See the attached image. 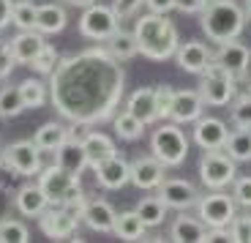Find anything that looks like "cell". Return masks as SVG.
Returning a JSON list of instances; mask_svg holds the SVG:
<instances>
[{
    "label": "cell",
    "mask_w": 251,
    "mask_h": 243,
    "mask_svg": "<svg viewBox=\"0 0 251 243\" xmlns=\"http://www.w3.org/2000/svg\"><path fill=\"white\" fill-rule=\"evenodd\" d=\"M126 90V69L104 47L60 57L50 74V99L57 115L74 126H99L118 115Z\"/></svg>",
    "instance_id": "1"
},
{
    "label": "cell",
    "mask_w": 251,
    "mask_h": 243,
    "mask_svg": "<svg viewBox=\"0 0 251 243\" xmlns=\"http://www.w3.org/2000/svg\"><path fill=\"white\" fill-rule=\"evenodd\" d=\"M134 38H137L139 55L153 63H164L175 57L177 47H180L177 27L172 19H167V14L148 11L145 17H139L137 27H134Z\"/></svg>",
    "instance_id": "2"
},
{
    "label": "cell",
    "mask_w": 251,
    "mask_h": 243,
    "mask_svg": "<svg viewBox=\"0 0 251 243\" xmlns=\"http://www.w3.org/2000/svg\"><path fill=\"white\" fill-rule=\"evenodd\" d=\"M200 25L205 36L213 44H226L232 38H240L246 30V8L238 0H216L210 6L202 8Z\"/></svg>",
    "instance_id": "3"
},
{
    "label": "cell",
    "mask_w": 251,
    "mask_h": 243,
    "mask_svg": "<svg viewBox=\"0 0 251 243\" xmlns=\"http://www.w3.org/2000/svg\"><path fill=\"white\" fill-rule=\"evenodd\" d=\"M188 137L180 129V123L167 120L151 134V153L164 164V167H180L188 156Z\"/></svg>",
    "instance_id": "4"
},
{
    "label": "cell",
    "mask_w": 251,
    "mask_h": 243,
    "mask_svg": "<svg viewBox=\"0 0 251 243\" xmlns=\"http://www.w3.org/2000/svg\"><path fill=\"white\" fill-rule=\"evenodd\" d=\"M38 186L47 194L50 205H66V202H71V200H76V197L85 194V189H82V183H79V175L66 172V169H60L57 164L44 167L38 172Z\"/></svg>",
    "instance_id": "5"
},
{
    "label": "cell",
    "mask_w": 251,
    "mask_h": 243,
    "mask_svg": "<svg viewBox=\"0 0 251 243\" xmlns=\"http://www.w3.org/2000/svg\"><path fill=\"white\" fill-rule=\"evenodd\" d=\"M238 164L226 156L224 150H205L200 159V181L207 191H219L235 183Z\"/></svg>",
    "instance_id": "6"
},
{
    "label": "cell",
    "mask_w": 251,
    "mask_h": 243,
    "mask_svg": "<svg viewBox=\"0 0 251 243\" xmlns=\"http://www.w3.org/2000/svg\"><path fill=\"white\" fill-rule=\"evenodd\" d=\"M235 82L238 80L213 60L200 80V93L205 99V104L207 107H229L235 99Z\"/></svg>",
    "instance_id": "7"
},
{
    "label": "cell",
    "mask_w": 251,
    "mask_h": 243,
    "mask_svg": "<svg viewBox=\"0 0 251 243\" xmlns=\"http://www.w3.org/2000/svg\"><path fill=\"white\" fill-rule=\"evenodd\" d=\"M197 216L205 227H229V221L238 216V202L232 194H224V189L202 194L197 200Z\"/></svg>",
    "instance_id": "8"
},
{
    "label": "cell",
    "mask_w": 251,
    "mask_h": 243,
    "mask_svg": "<svg viewBox=\"0 0 251 243\" xmlns=\"http://www.w3.org/2000/svg\"><path fill=\"white\" fill-rule=\"evenodd\" d=\"M120 27V17L115 14L112 6H101V3H93V6L82 8L79 17V33L90 41H107L115 30Z\"/></svg>",
    "instance_id": "9"
},
{
    "label": "cell",
    "mask_w": 251,
    "mask_h": 243,
    "mask_svg": "<svg viewBox=\"0 0 251 243\" xmlns=\"http://www.w3.org/2000/svg\"><path fill=\"white\" fill-rule=\"evenodd\" d=\"M3 162L11 169L14 175H22V178H33V175L41 172V148H38L33 139H19L3 148Z\"/></svg>",
    "instance_id": "10"
},
{
    "label": "cell",
    "mask_w": 251,
    "mask_h": 243,
    "mask_svg": "<svg viewBox=\"0 0 251 243\" xmlns=\"http://www.w3.org/2000/svg\"><path fill=\"white\" fill-rule=\"evenodd\" d=\"M82 218L76 213H71L69 208L63 205H50L41 216H38V227L47 238L52 241H82L76 238V230H79Z\"/></svg>",
    "instance_id": "11"
},
{
    "label": "cell",
    "mask_w": 251,
    "mask_h": 243,
    "mask_svg": "<svg viewBox=\"0 0 251 243\" xmlns=\"http://www.w3.org/2000/svg\"><path fill=\"white\" fill-rule=\"evenodd\" d=\"M156 191L161 197V202L167 205V211H188V208H197V200L202 197L194 183L183 181V178H164Z\"/></svg>",
    "instance_id": "12"
},
{
    "label": "cell",
    "mask_w": 251,
    "mask_h": 243,
    "mask_svg": "<svg viewBox=\"0 0 251 243\" xmlns=\"http://www.w3.org/2000/svg\"><path fill=\"white\" fill-rule=\"evenodd\" d=\"M213 60L219 63L221 69H226L235 80H243L249 74V66H251V50L246 44H240L238 38L226 44H219V52L213 55Z\"/></svg>",
    "instance_id": "13"
},
{
    "label": "cell",
    "mask_w": 251,
    "mask_h": 243,
    "mask_svg": "<svg viewBox=\"0 0 251 243\" xmlns=\"http://www.w3.org/2000/svg\"><path fill=\"white\" fill-rule=\"evenodd\" d=\"M175 63L186 71V74L202 77L205 69L213 63V52H210V47H207L205 41H194V38H191V41H183L180 47H177Z\"/></svg>",
    "instance_id": "14"
},
{
    "label": "cell",
    "mask_w": 251,
    "mask_h": 243,
    "mask_svg": "<svg viewBox=\"0 0 251 243\" xmlns=\"http://www.w3.org/2000/svg\"><path fill=\"white\" fill-rule=\"evenodd\" d=\"M229 137V129L221 118H197L194 131H191V142L202 150H221Z\"/></svg>",
    "instance_id": "15"
},
{
    "label": "cell",
    "mask_w": 251,
    "mask_h": 243,
    "mask_svg": "<svg viewBox=\"0 0 251 243\" xmlns=\"http://www.w3.org/2000/svg\"><path fill=\"white\" fill-rule=\"evenodd\" d=\"M205 99L200 90H175L172 96V107H170V120L175 123H194L197 118H202L205 112Z\"/></svg>",
    "instance_id": "16"
},
{
    "label": "cell",
    "mask_w": 251,
    "mask_h": 243,
    "mask_svg": "<svg viewBox=\"0 0 251 243\" xmlns=\"http://www.w3.org/2000/svg\"><path fill=\"white\" fill-rule=\"evenodd\" d=\"M93 169H96V183L107 191H120L126 183H131V164L120 156L107 159Z\"/></svg>",
    "instance_id": "17"
},
{
    "label": "cell",
    "mask_w": 251,
    "mask_h": 243,
    "mask_svg": "<svg viewBox=\"0 0 251 243\" xmlns=\"http://www.w3.org/2000/svg\"><path fill=\"white\" fill-rule=\"evenodd\" d=\"M167 178V167L158 162L156 156H142L131 164V183L142 191H156L161 186V181Z\"/></svg>",
    "instance_id": "18"
},
{
    "label": "cell",
    "mask_w": 251,
    "mask_h": 243,
    "mask_svg": "<svg viewBox=\"0 0 251 243\" xmlns=\"http://www.w3.org/2000/svg\"><path fill=\"white\" fill-rule=\"evenodd\" d=\"M115 218H118V213H115V208L109 205L104 197L88 200V205H85V211H82V221H85L93 232H112Z\"/></svg>",
    "instance_id": "19"
},
{
    "label": "cell",
    "mask_w": 251,
    "mask_h": 243,
    "mask_svg": "<svg viewBox=\"0 0 251 243\" xmlns=\"http://www.w3.org/2000/svg\"><path fill=\"white\" fill-rule=\"evenodd\" d=\"M8 47H11L14 57H17V63H25V66H30L33 60H36V55L47 47V38L41 30H19L17 36L8 41Z\"/></svg>",
    "instance_id": "20"
},
{
    "label": "cell",
    "mask_w": 251,
    "mask_h": 243,
    "mask_svg": "<svg viewBox=\"0 0 251 243\" xmlns=\"http://www.w3.org/2000/svg\"><path fill=\"white\" fill-rule=\"evenodd\" d=\"M82 148L88 153V167H99L101 162H107V159L118 156V148L115 142L104 134V131H93L88 129L82 134Z\"/></svg>",
    "instance_id": "21"
},
{
    "label": "cell",
    "mask_w": 251,
    "mask_h": 243,
    "mask_svg": "<svg viewBox=\"0 0 251 243\" xmlns=\"http://www.w3.org/2000/svg\"><path fill=\"white\" fill-rule=\"evenodd\" d=\"M55 164L60 169H66V172H71V175H79L82 169H88V153L82 148V139H76L74 134H71V137L55 150Z\"/></svg>",
    "instance_id": "22"
},
{
    "label": "cell",
    "mask_w": 251,
    "mask_h": 243,
    "mask_svg": "<svg viewBox=\"0 0 251 243\" xmlns=\"http://www.w3.org/2000/svg\"><path fill=\"white\" fill-rule=\"evenodd\" d=\"M14 205H17V211L22 213V216L38 218L47 208H50V200H47V194L41 191L38 183H25V186L14 194Z\"/></svg>",
    "instance_id": "23"
},
{
    "label": "cell",
    "mask_w": 251,
    "mask_h": 243,
    "mask_svg": "<svg viewBox=\"0 0 251 243\" xmlns=\"http://www.w3.org/2000/svg\"><path fill=\"white\" fill-rule=\"evenodd\" d=\"M126 109L131 115H137L145 126H151L158 120V109H156V87H139L128 96Z\"/></svg>",
    "instance_id": "24"
},
{
    "label": "cell",
    "mask_w": 251,
    "mask_h": 243,
    "mask_svg": "<svg viewBox=\"0 0 251 243\" xmlns=\"http://www.w3.org/2000/svg\"><path fill=\"white\" fill-rule=\"evenodd\" d=\"M66 25H69V14H66V8H63V6H57V3L38 6L36 30H41L44 36H55V33L66 30Z\"/></svg>",
    "instance_id": "25"
},
{
    "label": "cell",
    "mask_w": 251,
    "mask_h": 243,
    "mask_svg": "<svg viewBox=\"0 0 251 243\" xmlns=\"http://www.w3.org/2000/svg\"><path fill=\"white\" fill-rule=\"evenodd\" d=\"M202 235H205V224L200 221V216H177L170 227L172 243H202Z\"/></svg>",
    "instance_id": "26"
},
{
    "label": "cell",
    "mask_w": 251,
    "mask_h": 243,
    "mask_svg": "<svg viewBox=\"0 0 251 243\" xmlns=\"http://www.w3.org/2000/svg\"><path fill=\"white\" fill-rule=\"evenodd\" d=\"M71 137V129L69 126L57 123V120H50V123L38 126L36 129V137H33V142L38 145L41 150H50V153H55L57 148H60L66 139Z\"/></svg>",
    "instance_id": "27"
},
{
    "label": "cell",
    "mask_w": 251,
    "mask_h": 243,
    "mask_svg": "<svg viewBox=\"0 0 251 243\" xmlns=\"http://www.w3.org/2000/svg\"><path fill=\"white\" fill-rule=\"evenodd\" d=\"M112 232L120 238V241H145L148 227H145V221L139 218L137 211H126V213H118Z\"/></svg>",
    "instance_id": "28"
},
{
    "label": "cell",
    "mask_w": 251,
    "mask_h": 243,
    "mask_svg": "<svg viewBox=\"0 0 251 243\" xmlns=\"http://www.w3.org/2000/svg\"><path fill=\"white\" fill-rule=\"evenodd\" d=\"M221 150H224L235 164L251 162V129L229 131V137H226V142H224V148H221Z\"/></svg>",
    "instance_id": "29"
},
{
    "label": "cell",
    "mask_w": 251,
    "mask_h": 243,
    "mask_svg": "<svg viewBox=\"0 0 251 243\" xmlns=\"http://www.w3.org/2000/svg\"><path fill=\"white\" fill-rule=\"evenodd\" d=\"M104 44H107L109 55L118 57L120 63H126V60H131V57L139 55V47H137V38H134V33L123 30V27H118V30H115Z\"/></svg>",
    "instance_id": "30"
},
{
    "label": "cell",
    "mask_w": 251,
    "mask_h": 243,
    "mask_svg": "<svg viewBox=\"0 0 251 243\" xmlns=\"http://www.w3.org/2000/svg\"><path fill=\"white\" fill-rule=\"evenodd\" d=\"M19 96H22V104L25 109H38V107H44L47 99H50V85L36 77L30 80H22L19 82Z\"/></svg>",
    "instance_id": "31"
},
{
    "label": "cell",
    "mask_w": 251,
    "mask_h": 243,
    "mask_svg": "<svg viewBox=\"0 0 251 243\" xmlns=\"http://www.w3.org/2000/svg\"><path fill=\"white\" fill-rule=\"evenodd\" d=\"M134 211L139 213V218L145 221V227H158V224H164V218H167V205L161 202L158 194L156 197H142Z\"/></svg>",
    "instance_id": "32"
},
{
    "label": "cell",
    "mask_w": 251,
    "mask_h": 243,
    "mask_svg": "<svg viewBox=\"0 0 251 243\" xmlns=\"http://www.w3.org/2000/svg\"><path fill=\"white\" fill-rule=\"evenodd\" d=\"M112 126H115V134H118L120 139H126V142H134V139H139L145 134V123L137 118V115L128 112V109H123V112L115 115Z\"/></svg>",
    "instance_id": "33"
},
{
    "label": "cell",
    "mask_w": 251,
    "mask_h": 243,
    "mask_svg": "<svg viewBox=\"0 0 251 243\" xmlns=\"http://www.w3.org/2000/svg\"><path fill=\"white\" fill-rule=\"evenodd\" d=\"M36 22H38V6H33L30 0H19V3H14L11 25H17L19 30H36Z\"/></svg>",
    "instance_id": "34"
},
{
    "label": "cell",
    "mask_w": 251,
    "mask_h": 243,
    "mask_svg": "<svg viewBox=\"0 0 251 243\" xmlns=\"http://www.w3.org/2000/svg\"><path fill=\"white\" fill-rule=\"evenodd\" d=\"M27 241H30V232L22 221H17V218L0 221V243H27Z\"/></svg>",
    "instance_id": "35"
},
{
    "label": "cell",
    "mask_w": 251,
    "mask_h": 243,
    "mask_svg": "<svg viewBox=\"0 0 251 243\" xmlns=\"http://www.w3.org/2000/svg\"><path fill=\"white\" fill-rule=\"evenodd\" d=\"M57 63H60V55H57V50L52 47V44H47L44 50L36 55V60L30 63V69L36 71L38 77H50L52 71L57 69Z\"/></svg>",
    "instance_id": "36"
},
{
    "label": "cell",
    "mask_w": 251,
    "mask_h": 243,
    "mask_svg": "<svg viewBox=\"0 0 251 243\" xmlns=\"http://www.w3.org/2000/svg\"><path fill=\"white\" fill-rule=\"evenodd\" d=\"M22 109L25 104H22L19 87H3L0 90V118H17Z\"/></svg>",
    "instance_id": "37"
},
{
    "label": "cell",
    "mask_w": 251,
    "mask_h": 243,
    "mask_svg": "<svg viewBox=\"0 0 251 243\" xmlns=\"http://www.w3.org/2000/svg\"><path fill=\"white\" fill-rule=\"evenodd\" d=\"M229 112H232L235 129H251V93H243L238 99H232Z\"/></svg>",
    "instance_id": "38"
},
{
    "label": "cell",
    "mask_w": 251,
    "mask_h": 243,
    "mask_svg": "<svg viewBox=\"0 0 251 243\" xmlns=\"http://www.w3.org/2000/svg\"><path fill=\"white\" fill-rule=\"evenodd\" d=\"M226 230L232 232L235 243H251V216H235Z\"/></svg>",
    "instance_id": "39"
},
{
    "label": "cell",
    "mask_w": 251,
    "mask_h": 243,
    "mask_svg": "<svg viewBox=\"0 0 251 243\" xmlns=\"http://www.w3.org/2000/svg\"><path fill=\"white\" fill-rule=\"evenodd\" d=\"M172 90L170 85H156V109H158V120H170V107H172Z\"/></svg>",
    "instance_id": "40"
},
{
    "label": "cell",
    "mask_w": 251,
    "mask_h": 243,
    "mask_svg": "<svg viewBox=\"0 0 251 243\" xmlns=\"http://www.w3.org/2000/svg\"><path fill=\"white\" fill-rule=\"evenodd\" d=\"M232 197H235V202H238V208H251V175L235 178Z\"/></svg>",
    "instance_id": "41"
},
{
    "label": "cell",
    "mask_w": 251,
    "mask_h": 243,
    "mask_svg": "<svg viewBox=\"0 0 251 243\" xmlns=\"http://www.w3.org/2000/svg\"><path fill=\"white\" fill-rule=\"evenodd\" d=\"M14 66H17V57H14L8 41L0 38V80H8V74L14 71Z\"/></svg>",
    "instance_id": "42"
},
{
    "label": "cell",
    "mask_w": 251,
    "mask_h": 243,
    "mask_svg": "<svg viewBox=\"0 0 251 243\" xmlns=\"http://www.w3.org/2000/svg\"><path fill=\"white\" fill-rule=\"evenodd\" d=\"M142 6H145V0H112V8H115V14H118L120 19L134 17Z\"/></svg>",
    "instance_id": "43"
},
{
    "label": "cell",
    "mask_w": 251,
    "mask_h": 243,
    "mask_svg": "<svg viewBox=\"0 0 251 243\" xmlns=\"http://www.w3.org/2000/svg\"><path fill=\"white\" fill-rule=\"evenodd\" d=\"M145 6L153 14H170L175 11V0H145Z\"/></svg>",
    "instance_id": "44"
},
{
    "label": "cell",
    "mask_w": 251,
    "mask_h": 243,
    "mask_svg": "<svg viewBox=\"0 0 251 243\" xmlns=\"http://www.w3.org/2000/svg\"><path fill=\"white\" fill-rule=\"evenodd\" d=\"M175 8L183 14H202L205 3H202V0H175Z\"/></svg>",
    "instance_id": "45"
},
{
    "label": "cell",
    "mask_w": 251,
    "mask_h": 243,
    "mask_svg": "<svg viewBox=\"0 0 251 243\" xmlns=\"http://www.w3.org/2000/svg\"><path fill=\"white\" fill-rule=\"evenodd\" d=\"M11 11H14V0H0V30H6L11 25Z\"/></svg>",
    "instance_id": "46"
},
{
    "label": "cell",
    "mask_w": 251,
    "mask_h": 243,
    "mask_svg": "<svg viewBox=\"0 0 251 243\" xmlns=\"http://www.w3.org/2000/svg\"><path fill=\"white\" fill-rule=\"evenodd\" d=\"M69 6H76V8H88V6H93V3H99V0H66Z\"/></svg>",
    "instance_id": "47"
},
{
    "label": "cell",
    "mask_w": 251,
    "mask_h": 243,
    "mask_svg": "<svg viewBox=\"0 0 251 243\" xmlns=\"http://www.w3.org/2000/svg\"><path fill=\"white\" fill-rule=\"evenodd\" d=\"M243 8H246V17L251 19V0H246V6H243Z\"/></svg>",
    "instance_id": "48"
},
{
    "label": "cell",
    "mask_w": 251,
    "mask_h": 243,
    "mask_svg": "<svg viewBox=\"0 0 251 243\" xmlns=\"http://www.w3.org/2000/svg\"><path fill=\"white\" fill-rule=\"evenodd\" d=\"M0 167H6V162H3V150H0Z\"/></svg>",
    "instance_id": "49"
},
{
    "label": "cell",
    "mask_w": 251,
    "mask_h": 243,
    "mask_svg": "<svg viewBox=\"0 0 251 243\" xmlns=\"http://www.w3.org/2000/svg\"><path fill=\"white\" fill-rule=\"evenodd\" d=\"M202 3H205V6H210V3H216V0H202Z\"/></svg>",
    "instance_id": "50"
},
{
    "label": "cell",
    "mask_w": 251,
    "mask_h": 243,
    "mask_svg": "<svg viewBox=\"0 0 251 243\" xmlns=\"http://www.w3.org/2000/svg\"><path fill=\"white\" fill-rule=\"evenodd\" d=\"M249 93H251V80H249Z\"/></svg>",
    "instance_id": "51"
}]
</instances>
